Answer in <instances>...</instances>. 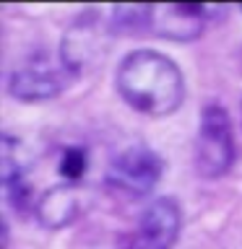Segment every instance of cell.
<instances>
[{"label":"cell","mask_w":242,"mask_h":249,"mask_svg":"<svg viewBox=\"0 0 242 249\" xmlns=\"http://www.w3.org/2000/svg\"><path fill=\"white\" fill-rule=\"evenodd\" d=\"M101 23H97V18H78L73 26L68 29V34L62 36L60 42V54L70 73L76 78L86 70V65H91L94 60L104 50V42H101Z\"/></svg>","instance_id":"52a82bcc"},{"label":"cell","mask_w":242,"mask_h":249,"mask_svg":"<svg viewBox=\"0 0 242 249\" xmlns=\"http://www.w3.org/2000/svg\"><path fill=\"white\" fill-rule=\"evenodd\" d=\"M208 8L190 3V5H151L148 13V34L167 39V42H195L208 26Z\"/></svg>","instance_id":"8992f818"},{"label":"cell","mask_w":242,"mask_h":249,"mask_svg":"<svg viewBox=\"0 0 242 249\" xmlns=\"http://www.w3.org/2000/svg\"><path fill=\"white\" fill-rule=\"evenodd\" d=\"M164 171H167V161L151 145L130 143L112 156L107 169V184L130 197H146L159 187Z\"/></svg>","instance_id":"277c9868"},{"label":"cell","mask_w":242,"mask_h":249,"mask_svg":"<svg viewBox=\"0 0 242 249\" xmlns=\"http://www.w3.org/2000/svg\"><path fill=\"white\" fill-rule=\"evenodd\" d=\"M37 218L44 229L60 231L68 229L78 215L83 213V200L76 184H55L50 190L42 192V197L37 200Z\"/></svg>","instance_id":"ba28073f"},{"label":"cell","mask_w":242,"mask_h":249,"mask_svg":"<svg viewBox=\"0 0 242 249\" xmlns=\"http://www.w3.org/2000/svg\"><path fill=\"white\" fill-rule=\"evenodd\" d=\"M182 229V208L175 197H156L138 215L128 249H172Z\"/></svg>","instance_id":"5b68a950"},{"label":"cell","mask_w":242,"mask_h":249,"mask_svg":"<svg viewBox=\"0 0 242 249\" xmlns=\"http://www.w3.org/2000/svg\"><path fill=\"white\" fill-rule=\"evenodd\" d=\"M70 81H76V75L62 65L60 57H52L50 52L37 50L11 70L8 93L23 104H39V101L60 96L70 86Z\"/></svg>","instance_id":"3957f363"},{"label":"cell","mask_w":242,"mask_h":249,"mask_svg":"<svg viewBox=\"0 0 242 249\" xmlns=\"http://www.w3.org/2000/svg\"><path fill=\"white\" fill-rule=\"evenodd\" d=\"M89 171V148L86 145H68L62 148L58 161V174L65 184H78V179L86 177Z\"/></svg>","instance_id":"9c48e42d"},{"label":"cell","mask_w":242,"mask_h":249,"mask_svg":"<svg viewBox=\"0 0 242 249\" xmlns=\"http://www.w3.org/2000/svg\"><path fill=\"white\" fill-rule=\"evenodd\" d=\"M237 145L229 112L219 104L208 101L198 117V135H195V171L203 179H222L232 171Z\"/></svg>","instance_id":"7a4b0ae2"},{"label":"cell","mask_w":242,"mask_h":249,"mask_svg":"<svg viewBox=\"0 0 242 249\" xmlns=\"http://www.w3.org/2000/svg\"><path fill=\"white\" fill-rule=\"evenodd\" d=\"M115 89L133 112L146 117H169L185 104L187 83L169 54L151 47H138L120 60Z\"/></svg>","instance_id":"6da1fadb"}]
</instances>
